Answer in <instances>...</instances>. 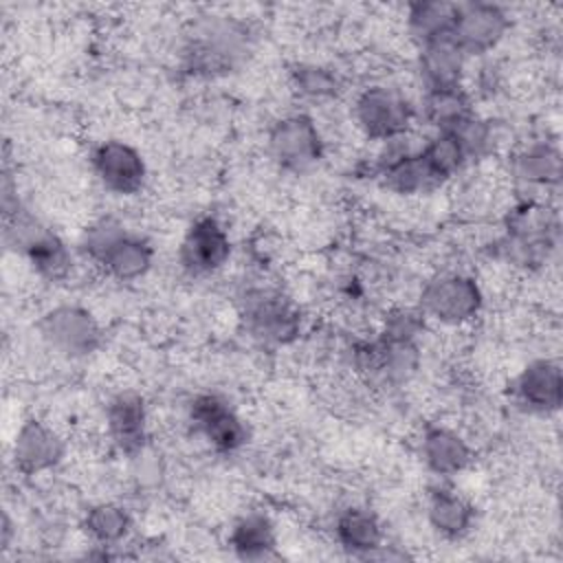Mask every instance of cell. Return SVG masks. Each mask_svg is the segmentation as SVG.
<instances>
[{"label":"cell","instance_id":"1","mask_svg":"<svg viewBox=\"0 0 563 563\" xmlns=\"http://www.w3.org/2000/svg\"><path fill=\"white\" fill-rule=\"evenodd\" d=\"M42 339L68 358H84L99 350L103 332L90 310L77 303H59L46 310L37 323Z\"/></svg>","mask_w":563,"mask_h":563},{"label":"cell","instance_id":"2","mask_svg":"<svg viewBox=\"0 0 563 563\" xmlns=\"http://www.w3.org/2000/svg\"><path fill=\"white\" fill-rule=\"evenodd\" d=\"M484 303L482 288L464 273H442L429 279L420 292V310L446 325L471 321Z\"/></svg>","mask_w":563,"mask_h":563},{"label":"cell","instance_id":"3","mask_svg":"<svg viewBox=\"0 0 563 563\" xmlns=\"http://www.w3.org/2000/svg\"><path fill=\"white\" fill-rule=\"evenodd\" d=\"M354 119L367 139L385 143L407 134L413 108L400 90L389 86H369L356 97Z\"/></svg>","mask_w":563,"mask_h":563},{"label":"cell","instance_id":"4","mask_svg":"<svg viewBox=\"0 0 563 563\" xmlns=\"http://www.w3.org/2000/svg\"><path fill=\"white\" fill-rule=\"evenodd\" d=\"M268 154L284 172H306L323 156V136L308 114H288L268 132Z\"/></svg>","mask_w":563,"mask_h":563},{"label":"cell","instance_id":"5","mask_svg":"<svg viewBox=\"0 0 563 563\" xmlns=\"http://www.w3.org/2000/svg\"><path fill=\"white\" fill-rule=\"evenodd\" d=\"M90 165L101 187L117 196L139 194L147 178V165L141 152L119 139L101 141L90 154Z\"/></svg>","mask_w":563,"mask_h":563},{"label":"cell","instance_id":"6","mask_svg":"<svg viewBox=\"0 0 563 563\" xmlns=\"http://www.w3.org/2000/svg\"><path fill=\"white\" fill-rule=\"evenodd\" d=\"M510 26L508 13L493 2H457V18L451 40L468 55H484L493 51Z\"/></svg>","mask_w":563,"mask_h":563},{"label":"cell","instance_id":"7","mask_svg":"<svg viewBox=\"0 0 563 563\" xmlns=\"http://www.w3.org/2000/svg\"><path fill=\"white\" fill-rule=\"evenodd\" d=\"M194 429L218 453H235L246 444L249 429L235 409L218 394H200L189 405Z\"/></svg>","mask_w":563,"mask_h":563},{"label":"cell","instance_id":"8","mask_svg":"<svg viewBox=\"0 0 563 563\" xmlns=\"http://www.w3.org/2000/svg\"><path fill=\"white\" fill-rule=\"evenodd\" d=\"M231 257V238L224 224L213 216L196 218L183 235L178 260L191 275L220 271Z\"/></svg>","mask_w":563,"mask_h":563},{"label":"cell","instance_id":"9","mask_svg":"<svg viewBox=\"0 0 563 563\" xmlns=\"http://www.w3.org/2000/svg\"><path fill=\"white\" fill-rule=\"evenodd\" d=\"M244 319L255 336L271 343H290L301 330V317L292 303L268 290L249 295Z\"/></svg>","mask_w":563,"mask_h":563},{"label":"cell","instance_id":"10","mask_svg":"<svg viewBox=\"0 0 563 563\" xmlns=\"http://www.w3.org/2000/svg\"><path fill=\"white\" fill-rule=\"evenodd\" d=\"M512 394L521 407L532 413L550 416L563 402V374L554 358L530 361L512 383Z\"/></svg>","mask_w":563,"mask_h":563},{"label":"cell","instance_id":"11","mask_svg":"<svg viewBox=\"0 0 563 563\" xmlns=\"http://www.w3.org/2000/svg\"><path fill=\"white\" fill-rule=\"evenodd\" d=\"M11 460L22 475L46 473L64 460V440L48 424L29 418L13 438Z\"/></svg>","mask_w":563,"mask_h":563},{"label":"cell","instance_id":"12","mask_svg":"<svg viewBox=\"0 0 563 563\" xmlns=\"http://www.w3.org/2000/svg\"><path fill=\"white\" fill-rule=\"evenodd\" d=\"M106 427L119 453L136 457L147 444V407L141 394L128 389L110 398L106 407Z\"/></svg>","mask_w":563,"mask_h":563},{"label":"cell","instance_id":"13","mask_svg":"<svg viewBox=\"0 0 563 563\" xmlns=\"http://www.w3.org/2000/svg\"><path fill=\"white\" fill-rule=\"evenodd\" d=\"M420 455L424 466L440 477H453L462 473L471 460L473 451L468 442L449 427H427L420 442Z\"/></svg>","mask_w":563,"mask_h":563},{"label":"cell","instance_id":"14","mask_svg":"<svg viewBox=\"0 0 563 563\" xmlns=\"http://www.w3.org/2000/svg\"><path fill=\"white\" fill-rule=\"evenodd\" d=\"M95 264L117 282H136L150 273L154 264V249L147 240L125 229Z\"/></svg>","mask_w":563,"mask_h":563},{"label":"cell","instance_id":"15","mask_svg":"<svg viewBox=\"0 0 563 563\" xmlns=\"http://www.w3.org/2000/svg\"><path fill=\"white\" fill-rule=\"evenodd\" d=\"M466 55L460 51V46L451 40H435L424 46H420V77L422 84L429 90H449L462 86V73H464Z\"/></svg>","mask_w":563,"mask_h":563},{"label":"cell","instance_id":"16","mask_svg":"<svg viewBox=\"0 0 563 563\" xmlns=\"http://www.w3.org/2000/svg\"><path fill=\"white\" fill-rule=\"evenodd\" d=\"M378 169L385 187L405 196L427 194L442 185V180L435 176L420 147H413L380 163Z\"/></svg>","mask_w":563,"mask_h":563},{"label":"cell","instance_id":"17","mask_svg":"<svg viewBox=\"0 0 563 563\" xmlns=\"http://www.w3.org/2000/svg\"><path fill=\"white\" fill-rule=\"evenodd\" d=\"M334 537L339 545L361 559L376 556L383 550V528L374 512L365 508H347L336 517Z\"/></svg>","mask_w":563,"mask_h":563},{"label":"cell","instance_id":"18","mask_svg":"<svg viewBox=\"0 0 563 563\" xmlns=\"http://www.w3.org/2000/svg\"><path fill=\"white\" fill-rule=\"evenodd\" d=\"M18 249L26 255L35 273L48 282H59L70 273L73 255L68 246L59 235L44 229L42 224H37Z\"/></svg>","mask_w":563,"mask_h":563},{"label":"cell","instance_id":"19","mask_svg":"<svg viewBox=\"0 0 563 563\" xmlns=\"http://www.w3.org/2000/svg\"><path fill=\"white\" fill-rule=\"evenodd\" d=\"M229 545L235 556L246 561H262L275 554L277 548V530L268 515L264 512H246L242 515L231 532H229Z\"/></svg>","mask_w":563,"mask_h":563},{"label":"cell","instance_id":"20","mask_svg":"<svg viewBox=\"0 0 563 563\" xmlns=\"http://www.w3.org/2000/svg\"><path fill=\"white\" fill-rule=\"evenodd\" d=\"M473 506L451 488L435 486L429 490L427 517L431 528L444 539H460L473 526Z\"/></svg>","mask_w":563,"mask_h":563},{"label":"cell","instance_id":"21","mask_svg":"<svg viewBox=\"0 0 563 563\" xmlns=\"http://www.w3.org/2000/svg\"><path fill=\"white\" fill-rule=\"evenodd\" d=\"M457 18V2L418 0L407 7V26L411 37L424 46L435 40L451 37Z\"/></svg>","mask_w":563,"mask_h":563},{"label":"cell","instance_id":"22","mask_svg":"<svg viewBox=\"0 0 563 563\" xmlns=\"http://www.w3.org/2000/svg\"><path fill=\"white\" fill-rule=\"evenodd\" d=\"M84 530L101 548L119 545L132 530V517L121 504L101 501L86 512Z\"/></svg>","mask_w":563,"mask_h":563},{"label":"cell","instance_id":"23","mask_svg":"<svg viewBox=\"0 0 563 563\" xmlns=\"http://www.w3.org/2000/svg\"><path fill=\"white\" fill-rule=\"evenodd\" d=\"M515 174L530 185H556L561 178V154L548 143L532 145L515 158Z\"/></svg>","mask_w":563,"mask_h":563},{"label":"cell","instance_id":"24","mask_svg":"<svg viewBox=\"0 0 563 563\" xmlns=\"http://www.w3.org/2000/svg\"><path fill=\"white\" fill-rule=\"evenodd\" d=\"M422 108H424L427 121L435 125L438 132L449 130L462 119L473 114L468 95L462 90V86L449 88V90H429Z\"/></svg>","mask_w":563,"mask_h":563},{"label":"cell","instance_id":"25","mask_svg":"<svg viewBox=\"0 0 563 563\" xmlns=\"http://www.w3.org/2000/svg\"><path fill=\"white\" fill-rule=\"evenodd\" d=\"M435 176L444 183L466 165V154L451 132H438L427 145L420 147Z\"/></svg>","mask_w":563,"mask_h":563},{"label":"cell","instance_id":"26","mask_svg":"<svg viewBox=\"0 0 563 563\" xmlns=\"http://www.w3.org/2000/svg\"><path fill=\"white\" fill-rule=\"evenodd\" d=\"M290 75H292V86L308 99H330L341 88L339 77L325 66L297 64Z\"/></svg>","mask_w":563,"mask_h":563},{"label":"cell","instance_id":"27","mask_svg":"<svg viewBox=\"0 0 563 563\" xmlns=\"http://www.w3.org/2000/svg\"><path fill=\"white\" fill-rule=\"evenodd\" d=\"M9 537H11V523L9 517H2V548H9Z\"/></svg>","mask_w":563,"mask_h":563}]
</instances>
